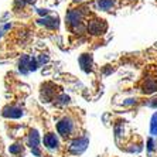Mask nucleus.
Wrapping results in <instances>:
<instances>
[{
  "instance_id": "nucleus-1",
  "label": "nucleus",
  "mask_w": 157,
  "mask_h": 157,
  "mask_svg": "<svg viewBox=\"0 0 157 157\" xmlns=\"http://www.w3.org/2000/svg\"><path fill=\"white\" fill-rule=\"evenodd\" d=\"M38 40L29 20H7L0 24V62L29 54Z\"/></svg>"
},
{
  "instance_id": "nucleus-2",
  "label": "nucleus",
  "mask_w": 157,
  "mask_h": 157,
  "mask_svg": "<svg viewBox=\"0 0 157 157\" xmlns=\"http://www.w3.org/2000/svg\"><path fill=\"white\" fill-rule=\"evenodd\" d=\"M92 10V3L71 0L64 14V29L67 37V50L77 48L86 43V18Z\"/></svg>"
},
{
  "instance_id": "nucleus-3",
  "label": "nucleus",
  "mask_w": 157,
  "mask_h": 157,
  "mask_svg": "<svg viewBox=\"0 0 157 157\" xmlns=\"http://www.w3.org/2000/svg\"><path fill=\"white\" fill-rule=\"evenodd\" d=\"M29 23L37 38L55 40L59 36V16L51 10L37 9L33 17L29 18Z\"/></svg>"
},
{
  "instance_id": "nucleus-4",
  "label": "nucleus",
  "mask_w": 157,
  "mask_h": 157,
  "mask_svg": "<svg viewBox=\"0 0 157 157\" xmlns=\"http://www.w3.org/2000/svg\"><path fill=\"white\" fill-rule=\"evenodd\" d=\"M108 21L96 13L95 9H92L86 18V44L91 45V50L102 45V38L108 33Z\"/></svg>"
},
{
  "instance_id": "nucleus-5",
  "label": "nucleus",
  "mask_w": 157,
  "mask_h": 157,
  "mask_svg": "<svg viewBox=\"0 0 157 157\" xmlns=\"http://www.w3.org/2000/svg\"><path fill=\"white\" fill-rule=\"evenodd\" d=\"M119 0H95L92 6L98 11H105V13H115Z\"/></svg>"
},
{
  "instance_id": "nucleus-6",
  "label": "nucleus",
  "mask_w": 157,
  "mask_h": 157,
  "mask_svg": "<svg viewBox=\"0 0 157 157\" xmlns=\"http://www.w3.org/2000/svg\"><path fill=\"white\" fill-rule=\"evenodd\" d=\"M157 91V81L154 79H147L143 85V92L144 94H153Z\"/></svg>"
}]
</instances>
